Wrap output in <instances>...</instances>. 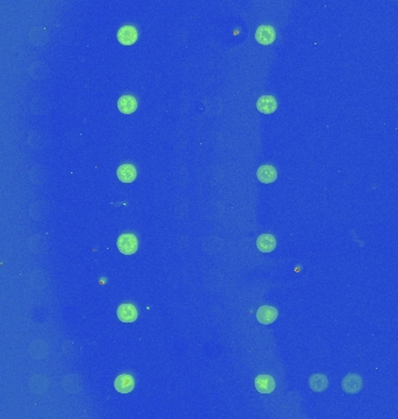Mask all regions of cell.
<instances>
[{
  "label": "cell",
  "mask_w": 398,
  "mask_h": 419,
  "mask_svg": "<svg viewBox=\"0 0 398 419\" xmlns=\"http://www.w3.org/2000/svg\"><path fill=\"white\" fill-rule=\"evenodd\" d=\"M255 40H256L260 45L269 46L276 40V32L274 27L268 25H261L257 27L256 32H255Z\"/></svg>",
  "instance_id": "3957f363"
},
{
  "label": "cell",
  "mask_w": 398,
  "mask_h": 419,
  "mask_svg": "<svg viewBox=\"0 0 398 419\" xmlns=\"http://www.w3.org/2000/svg\"><path fill=\"white\" fill-rule=\"evenodd\" d=\"M362 378L360 375L357 374H348L344 377L343 382H341V388L346 392V394H357L362 389Z\"/></svg>",
  "instance_id": "7a4b0ae2"
},
{
  "label": "cell",
  "mask_w": 398,
  "mask_h": 419,
  "mask_svg": "<svg viewBox=\"0 0 398 419\" xmlns=\"http://www.w3.org/2000/svg\"><path fill=\"white\" fill-rule=\"evenodd\" d=\"M136 168L133 166V164L125 163L121 164L116 170V176L123 183H132L136 178Z\"/></svg>",
  "instance_id": "30bf717a"
},
{
  "label": "cell",
  "mask_w": 398,
  "mask_h": 419,
  "mask_svg": "<svg viewBox=\"0 0 398 419\" xmlns=\"http://www.w3.org/2000/svg\"><path fill=\"white\" fill-rule=\"evenodd\" d=\"M116 316H118L119 321L123 323H134L139 316L137 309L133 304L125 303L121 304L118 310H116Z\"/></svg>",
  "instance_id": "5b68a950"
},
{
  "label": "cell",
  "mask_w": 398,
  "mask_h": 419,
  "mask_svg": "<svg viewBox=\"0 0 398 419\" xmlns=\"http://www.w3.org/2000/svg\"><path fill=\"white\" fill-rule=\"evenodd\" d=\"M116 247L124 255H133L136 253L137 247H139V241L132 233H126V234H121L118 237Z\"/></svg>",
  "instance_id": "6da1fadb"
},
{
  "label": "cell",
  "mask_w": 398,
  "mask_h": 419,
  "mask_svg": "<svg viewBox=\"0 0 398 419\" xmlns=\"http://www.w3.org/2000/svg\"><path fill=\"white\" fill-rule=\"evenodd\" d=\"M137 36V29L134 27V26H123L116 34V37H118V41L124 46H132L136 42Z\"/></svg>",
  "instance_id": "277c9868"
},
{
  "label": "cell",
  "mask_w": 398,
  "mask_h": 419,
  "mask_svg": "<svg viewBox=\"0 0 398 419\" xmlns=\"http://www.w3.org/2000/svg\"><path fill=\"white\" fill-rule=\"evenodd\" d=\"M134 387H135L134 378L128 374L119 375L114 381L115 390L120 392V394H129V392L133 391Z\"/></svg>",
  "instance_id": "ba28073f"
},
{
  "label": "cell",
  "mask_w": 398,
  "mask_h": 419,
  "mask_svg": "<svg viewBox=\"0 0 398 419\" xmlns=\"http://www.w3.org/2000/svg\"><path fill=\"white\" fill-rule=\"evenodd\" d=\"M309 387L314 392L325 391L328 387V378L324 374H314L309 380Z\"/></svg>",
  "instance_id": "5bb4252c"
},
{
  "label": "cell",
  "mask_w": 398,
  "mask_h": 419,
  "mask_svg": "<svg viewBox=\"0 0 398 419\" xmlns=\"http://www.w3.org/2000/svg\"><path fill=\"white\" fill-rule=\"evenodd\" d=\"M256 176L261 183L270 184L277 179V170H276L275 167L265 164V166H261L258 168Z\"/></svg>",
  "instance_id": "9c48e42d"
},
{
  "label": "cell",
  "mask_w": 398,
  "mask_h": 419,
  "mask_svg": "<svg viewBox=\"0 0 398 419\" xmlns=\"http://www.w3.org/2000/svg\"><path fill=\"white\" fill-rule=\"evenodd\" d=\"M278 317V311L274 306L263 305L256 311V318L258 323L263 325H269L274 323Z\"/></svg>",
  "instance_id": "8992f818"
},
{
  "label": "cell",
  "mask_w": 398,
  "mask_h": 419,
  "mask_svg": "<svg viewBox=\"0 0 398 419\" xmlns=\"http://www.w3.org/2000/svg\"><path fill=\"white\" fill-rule=\"evenodd\" d=\"M276 239L272 234H262L257 237L256 247L262 253H271L276 248Z\"/></svg>",
  "instance_id": "7c38bea8"
},
{
  "label": "cell",
  "mask_w": 398,
  "mask_h": 419,
  "mask_svg": "<svg viewBox=\"0 0 398 419\" xmlns=\"http://www.w3.org/2000/svg\"><path fill=\"white\" fill-rule=\"evenodd\" d=\"M276 383L270 375H258L255 378V389L260 394H271L275 390Z\"/></svg>",
  "instance_id": "52a82bcc"
},
{
  "label": "cell",
  "mask_w": 398,
  "mask_h": 419,
  "mask_svg": "<svg viewBox=\"0 0 398 419\" xmlns=\"http://www.w3.org/2000/svg\"><path fill=\"white\" fill-rule=\"evenodd\" d=\"M118 109L124 114H131L137 109V102L133 96H123L118 101Z\"/></svg>",
  "instance_id": "4fadbf2b"
},
{
  "label": "cell",
  "mask_w": 398,
  "mask_h": 419,
  "mask_svg": "<svg viewBox=\"0 0 398 419\" xmlns=\"http://www.w3.org/2000/svg\"><path fill=\"white\" fill-rule=\"evenodd\" d=\"M256 109L263 114H270L277 110V101L272 96H262L257 99Z\"/></svg>",
  "instance_id": "8fae6325"
}]
</instances>
